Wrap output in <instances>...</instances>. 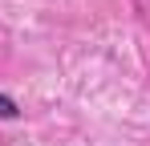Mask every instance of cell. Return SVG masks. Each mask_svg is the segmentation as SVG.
Instances as JSON below:
<instances>
[{
	"instance_id": "1",
	"label": "cell",
	"mask_w": 150,
	"mask_h": 146,
	"mask_svg": "<svg viewBox=\"0 0 150 146\" xmlns=\"http://www.w3.org/2000/svg\"><path fill=\"white\" fill-rule=\"evenodd\" d=\"M16 114H21V110H16V101L0 94V118H16Z\"/></svg>"
}]
</instances>
